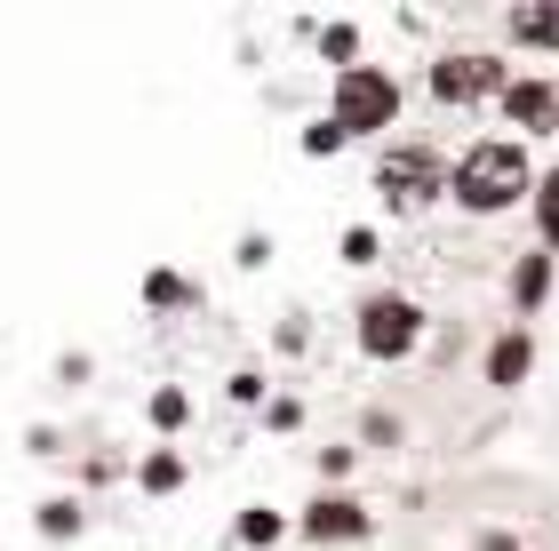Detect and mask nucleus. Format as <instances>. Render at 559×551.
Returning a JSON list of instances; mask_svg holds the SVG:
<instances>
[{"label":"nucleus","mask_w":559,"mask_h":551,"mask_svg":"<svg viewBox=\"0 0 559 551\" xmlns=\"http://www.w3.org/2000/svg\"><path fill=\"white\" fill-rule=\"evenodd\" d=\"M448 192H455V208H472V216H503V208H520V200L536 192V168H527V153L512 136H479V144H464V160L448 168Z\"/></svg>","instance_id":"1"},{"label":"nucleus","mask_w":559,"mask_h":551,"mask_svg":"<svg viewBox=\"0 0 559 551\" xmlns=\"http://www.w3.org/2000/svg\"><path fill=\"white\" fill-rule=\"evenodd\" d=\"M328 120H336L344 136L392 129V120H400V81H392L384 64H344L336 72V112H328Z\"/></svg>","instance_id":"2"},{"label":"nucleus","mask_w":559,"mask_h":551,"mask_svg":"<svg viewBox=\"0 0 559 551\" xmlns=\"http://www.w3.org/2000/svg\"><path fill=\"white\" fill-rule=\"evenodd\" d=\"M352 336H360L368 360H408L424 344V304L416 296H360V312H352Z\"/></svg>","instance_id":"3"},{"label":"nucleus","mask_w":559,"mask_h":551,"mask_svg":"<svg viewBox=\"0 0 559 551\" xmlns=\"http://www.w3.org/2000/svg\"><path fill=\"white\" fill-rule=\"evenodd\" d=\"M376 192H384V208L416 216V208H431V200L448 192V160L431 153V144H392V153L376 160Z\"/></svg>","instance_id":"4"},{"label":"nucleus","mask_w":559,"mask_h":551,"mask_svg":"<svg viewBox=\"0 0 559 551\" xmlns=\"http://www.w3.org/2000/svg\"><path fill=\"white\" fill-rule=\"evenodd\" d=\"M431 96L440 105H488V96H503V64L479 57V48H455V57L431 64Z\"/></svg>","instance_id":"5"},{"label":"nucleus","mask_w":559,"mask_h":551,"mask_svg":"<svg viewBox=\"0 0 559 551\" xmlns=\"http://www.w3.org/2000/svg\"><path fill=\"white\" fill-rule=\"evenodd\" d=\"M296 536L304 543H360L368 536V512H360V495H312V504L296 512Z\"/></svg>","instance_id":"6"},{"label":"nucleus","mask_w":559,"mask_h":551,"mask_svg":"<svg viewBox=\"0 0 559 551\" xmlns=\"http://www.w3.org/2000/svg\"><path fill=\"white\" fill-rule=\"evenodd\" d=\"M503 120H512L520 136H551L559 129V88L536 81V72H527V81H503Z\"/></svg>","instance_id":"7"},{"label":"nucleus","mask_w":559,"mask_h":551,"mask_svg":"<svg viewBox=\"0 0 559 551\" xmlns=\"http://www.w3.org/2000/svg\"><path fill=\"white\" fill-rule=\"evenodd\" d=\"M527 368H536V336H527V328H512V336L488 344V384H496V392H520Z\"/></svg>","instance_id":"8"},{"label":"nucleus","mask_w":559,"mask_h":551,"mask_svg":"<svg viewBox=\"0 0 559 551\" xmlns=\"http://www.w3.org/2000/svg\"><path fill=\"white\" fill-rule=\"evenodd\" d=\"M544 296H551V256L536 248V256H520V272H512V304H520V312H536Z\"/></svg>","instance_id":"9"},{"label":"nucleus","mask_w":559,"mask_h":551,"mask_svg":"<svg viewBox=\"0 0 559 551\" xmlns=\"http://www.w3.org/2000/svg\"><path fill=\"white\" fill-rule=\"evenodd\" d=\"M233 536H240V543H248V551H272V543H280V536H288V519H280V512H272V504H248V512H240V519H233Z\"/></svg>","instance_id":"10"},{"label":"nucleus","mask_w":559,"mask_h":551,"mask_svg":"<svg viewBox=\"0 0 559 551\" xmlns=\"http://www.w3.org/2000/svg\"><path fill=\"white\" fill-rule=\"evenodd\" d=\"M136 480H144V495H176L185 488V456H176V447H152V456L136 464Z\"/></svg>","instance_id":"11"},{"label":"nucleus","mask_w":559,"mask_h":551,"mask_svg":"<svg viewBox=\"0 0 559 551\" xmlns=\"http://www.w3.org/2000/svg\"><path fill=\"white\" fill-rule=\"evenodd\" d=\"M527 200H536V232H544V256H559V168H551V177H536V192H527Z\"/></svg>","instance_id":"12"},{"label":"nucleus","mask_w":559,"mask_h":551,"mask_svg":"<svg viewBox=\"0 0 559 551\" xmlns=\"http://www.w3.org/2000/svg\"><path fill=\"white\" fill-rule=\"evenodd\" d=\"M512 40H527V48H559V9H512Z\"/></svg>","instance_id":"13"},{"label":"nucleus","mask_w":559,"mask_h":551,"mask_svg":"<svg viewBox=\"0 0 559 551\" xmlns=\"http://www.w3.org/2000/svg\"><path fill=\"white\" fill-rule=\"evenodd\" d=\"M40 536H48V543H72V536H81V504H72V495L40 504Z\"/></svg>","instance_id":"14"},{"label":"nucleus","mask_w":559,"mask_h":551,"mask_svg":"<svg viewBox=\"0 0 559 551\" xmlns=\"http://www.w3.org/2000/svg\"><path fill=\"white\" fill-rule=\"evenodd\" d=\"M152 423H160V432H185V416H192V399L185 392H176V384H160V392H152V408H144Z\"/></svg>","instance_id":"15"},{"label":"nucleus","mask_w":559,"mask_h":551,"mask_svg":"<svg viewBox=\"0 0 559 551\" xmlns=\"http://www.w3.org/2000/svg\"><path fill=\"white\" fill-rule=\"evenodd\" d=\"M144 304H192V280H176V272H144Z\"/></svg>","instance_id":"16"},{"label":"nucleus","mask_w":559,"mask_h":551,"mask_svg":"<svg viewBox=\"0 0 559 551\" xmlns=\"http://www.w3.org/2000/svg\"><path fill=\"white\" fill-rule=\"evenodd\" d=\"M344 129H336V120H312V129H304V153H312V160H328V153H344Z\"/></svg>","instance_id":"17"},{"label":"nucleus","mask_w":559,"mask_h":551,"mask_svg":"<svg viewBox=\"0 0 559 551\" xmlns=\"http://www.w3.org/2000/svg\"><path fill=\"white\" fill-rule=\"evenodd\" d=\"M336 256L344 264H376V232H368V224H352V232L336 240Z\"/></svg>","instance_id":"18"},{"label":"nucleus","mask_w":559,"mask_h":551,"mask_svg":"<svg viewBox=\"0 0 559 551\" xmlns=\"http://www.w3.org/2000/svg\"><path fill=\"white\" fill-rule=\"evenodd\" d=\"M320 48H328V57H336V72H344V64H352V48H360V33H352V24H328Z\"/></svg>","instance_id":"19"},{"label":"nucleus","mask_w":559,"mask_h":551,"mask_svg":"<svg viewBox=\"0 0 559 551\" xmlns=\"http://www.w3.org/2000/svg\"><path fill=\"white\" fill-rule=\"evenodd\" d=\"M296 416H304L296 399H272V408H264V423H272V432H296Z\"/></svg>","instance_id":"20"},{"label":"nucleus","mask_w":559,"mask_h":551,"mask_svg":"<svg viewBox=\"0 0 559 551\" xmlns=\"http://www.w3.org/2000/svg\"><path fill=\"white\" fill-rule=\"evenodd\" d=\"M472 551H520V543H512V536H479Z\"/></svg>","instance_id":"21"}]
</instances>
